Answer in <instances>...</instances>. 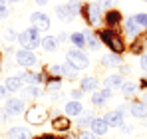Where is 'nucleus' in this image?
I'll return each instance as SVG.
<instances>
[{
	"label": "nucleus",
	"mask_w": 147,
	"mask_h": 139,
	"mask_svg": "<svg viewBox=\"0 0 147 139\" xmlns=\"http://www.w3.org/2000/svg\"><path fill=\"white\" fill-rule=\"evenodd\" d=\"M103 121L109 125V127H121L123 125V111H107L103 115Z\"/></svg>",
	"instance_id": "nucleus-10"
},
{
	"label": "nucleus",
	"mask_w": 147,
	"mask_h": 139,
	"mask_svg": "<svg viewBox=\"0 0 147 139\" xmlns=\"http://www.w3.org/2000/svg\"><path fill=\"white\" fill-rule=\"evenodd\" d=\"M82 95V90H76V92H72V97H76V101H78V97Z\"/></svg>",
	"instance_id": "nucleus-39"
},
{
	"label": "nucleus",
	"mask_w": 147,
	"mask_h": 139,
	"mask_svg": "<svg viewBox=\"0 0 147 139\" xmlns=\"http://www.w3.org/2000/svg\"><path fill=\"white\" fill-rule=\"evenodd\" d=\"M4 88L8 90V93L18 92V90L22 88V80H20L18 76H10V78H6V82H4Z\"/></svg>",
	"instance_id": "nucleus-14"
},
{
	"label": "nucleus",
	"mask_w": 147,
	"mask_h": 139,
	"mask_svg": "<svg viewBox=\"0 0 147 139\" xmlns=\"http://www.w3.org/2000/svg\"><path fill=\"white\" fill-rule=\"evenodd\" d=\"M141 68H143V70L147 72V54L143 56V58H141Z\"/></svg>",
	"instance_id": "nucleus-37"
},
{
	"label": "nucleus",
	"mask_w": 147,
	"mask_h": 139,
	"mask_svg": "<svg viewBox=\"0 0 147 139\" xmlns=\"http://www.w3.org/2000/svg\"><path fill=\"white\" fill-rule=\"evenodd\" d=\"M70 40L74 42V46H76V48L86 46V36H84V34H78V32H76V34H72V36H70Z\"/></svg>",
	"instance_id": "nucleus-30"
},
{
	"label": "nucleus",
	"mask_w": 147,
	"mask_h": 139,
	"mask_svg": "<svg viewBox=\"0 0 147 139\" xmlns=\"http://www.w3.org/2000/svg\"><path fill=\"white\" fill-rule=\"evenodd\" d=\"M18 42L24 50H36V48L42 46V38H40V32L36 28H26L24 32L18 34Z\"/></svg>",
	"instance_id": "nucleus-1"
},
{
	"label": "nucleus",
	"mask_w": 147,
	"mask_h": 139,
	"mask_svg": "<svg viewBox=\"0 0 147 139\" xmlns=\"http://www.w3.org/2000/svg\"><path fill=\"white\" fill-rule=\"evenodd\" d=\"M107 123L103 121V117H94V121H92V125H90V129H92V133L94 135H105L107 133Z\"/></svg>",
	"instance_id": "nucleus-11"
},
{
	"label": "nucleus",
	"mask_w": 147,
	"mask_h": 139,
	"mask_svg": "<svg viewBox=\"0 0 147 139\" xmlns=\"http://www.w3.org/2000/svg\"><path fill=\"white\" fill-rule=\"evenodd\" d=\"M54 129H58V131H68V129H70V119H68V117H56V119H54Z\"/></svg>",
	"instance_id": "nucleus-22"
},
{
	"label": "nucleus",
	"mask_w": 147,
	"mask_h": 139,
	"mask_svg": "<svg viewBox=\"0 0 147 139\" xmlns=\"http://www.w3.org/2000/svg\"><path fill=\"white\" fill-rule=\"evenodd\" d=\"M137 32H139L137 24L133 22L131 18H127V20H125V34H127L129 38H135V36H137Z\"/></svg>",
	"instance_id": "nucleus-23"
},
{
	"label": "nucleus",
	"mask_w": 147,
	"mask_h": 139,
	"mask_svg": "<svg viewBox=\"0 0 147 139\" xmlns=\"http://www.w3.org/2000/svg\"><path fill=\"white\" fill-rule=\"evenodd\" d=\"M16 62H18V66H24V68H32V66H36V62H38V58H36V54L32 52V50H18L16 52Z\"/></svg>",
	"instance_id": "nucleus-6"
},
{
	"label": "nucleus",
	"mask_w": 147,
	"mask_h": 139,
	"mask_svg": "<svg viewBox=\"0 0 147 139\" xmlns=\"http://www.w3.org/2000/svg\"><path fill=\"white\" fill-rule=\"evenodd\" d=\"M56 12H58V16H60L62 20L70 22V20H74V16L80 12V2H78V0H72V2H68V4H62V6L56 8Z\"/></svg>",
	"instance_id": "nucleus-4"
},
{
	"label": "nucleus",
	"mask_w": 147,
	"mask_h": 139,
	"mask_svg": "<svg viewBox=\"0 0 147 139\" xmlns=\"http://www.w3.org/2000/svg\"><path fill=\"white\" fill-rule=\"evenodd\" d=\"M84 12H86V20L90 22V26H98V24L101 22V6H99V4L90 2Z\"/></svg>",
	"instance_id": "nucleus-5"
},
{
	"label": "nucleus",
	"mask_w": 147,
	"mask_h": 139,
	"mask_svg": "<svg viewBox=\"0 0 147 139\" xmlns=\"http://www.w3.org/2000/svg\"><path fill=\"white\" fill-rule=\"evenodd\" d=\"M92 121H94V115L86 113L84 117H80V119H78V125H80V127H86V125H92Z\"/></svg>",
	"instance_id": "nucleus-33"
},
{
	"label": "nucleus",
	"mask_w": 147,
	"mask_h": 139,
	"mask_svg": "<svg viewBox=\"0 0 147 139\" xmlns=\"http://www.w3.org/2000/svg\"><path fill=\"white\" fill-rule=\"evenodd\" d=\"M135 92H137V86H135L133 82H125V84L121 86V93H123V95H127V97L133 95Z\"/></svg>",
	"instance_id": "nucleus-28"
},
{
	"label": "nucleus",
	"mask_w": 147,
	"mask_h": 139,
	"mask_svg": "<svg viewBox=\"0 0 147 139\" xmlns=\"http://www.w3.org/2000/svg\"><path fill=\"white\" fill-rule=\"evenodd\" d=\"M60 90H62V82L60 80H50L48 86H46V92H50V93H60Z\"/></svg>",
	"instance_id": "nucleus-27"
},
{
	"label": "nucleus",
	"mask_w": 147,
	"mask_h": 139,
	"mask_svg": "<svg viewBox=\"0 0 147 139\" xmlns=\"http://www.w3.org/2000/svg\"><path fill=\"white\" fill-rule=\"evenodd\" d=\"M82 111H84V107H82V103L80 101H70V103H66V113L68 115H74V117H78V115H82Z\"/></svg>",
	"instance_id": "nucleus-18"
},
{
	"label": "nucleus",
	"mask_w": 147,
	"mask_h": 139,
	"mask_svg": "<svg viewBox=\"0 0 147 139\" xmlns=\"http://www.w3.org/2000/svg\"><path fill=\"white\" fill-rule=\"evenodd\" d=\"M109 95H111V90H107V88H103V90H99V92H94L92 103H94V105H103V103L109 99Z\"/></svg>",
	"instance_id": "nucleus-13"
},
{
	"label": "nucleus",
	"mask_w": 147,
	"mask_h": 139,
	"mask_svg": "<svg viewBox=\"0 0 147 139\" xmlns=\"http://www.w3.org/2000/svg\"><path fill=\"white\" fill-rule=\"evenodd\" d=\"M131 20L137 24V28H139V30L147 28V14H145V12H141V14H135V16H131Z\"/></svg>",
	"instance_id": "nucleus-26"
},
{
	"label": "nucleus",
	"mask_w": 147,
	"mask_h": 139,
	"mask_svg": "<svg viewBox=\"0 0 147 139\" xmlns=\"http://www.w3.org/2000/svg\"><path fill=\"white\" fill-rule=\"evenodd\" d=\"M123 84H125V82H123V78L119 74H111V76H107L105 82H103V86H105L107 90H121Z\"/></svg>",
	"instance_id": "nucleus-12"
},
{
	"label": "nucleus",
	"mask_w": 147,
	"mask_h": 139,
	"mask_svg": "<svg viewBox=\"0 0 147 139\" xmlns=\"http://www.w3.org/2000/svg\"><path fill=\"white\" fill-rule=\"evenodd\" d=\"M105 22L109 24V26H115V24L121 22V14H119L117 10H109V12L105 14Z\"/></svg>",
	"instance_id": "nucleus-24"
},
{
	"label": "nucleus",
	"mask_w": 147,
	"mask_h": 139,
	"mask_svg": "<svg viewBox=\"0 0 147 139\" xmlns=\"http://www.w3.org/2000/svg\"><path fill=\"white\" fill-rule=\"evenodd\" d=\"M98 90V80L94 76H86L82 80V92H96Z\"/></svg>",
	"instance_id": "nucleus-17"
},
{
	"label": "nucleus",
	"mask_w": 147,
	"mask_h": 139,
	"mask_svg": "<svg viewBox=\"0 0 147 139\" xmlns=\"http://www.w3.org/2000/svg\"><path fill=\"white\" fill-rule=\"evenodd\" d=\"M4 111H6V115H20V113H24V99L8 97L6 105H4Z\"/></svg>",
	"instance_id": "nucleus-7"
},
{
	"label": "nucleus",
	"mask_w": 147,
	"mask_h": 139,
	"mask_svg": "<svg viewBox=\"0 0 147 139\" xmlns=\"http://www.w3.org/2000/svg\"><path fill=\"white\" fill-rule=\"evenodd\" d=\"M6 95H8V90L4 86H0V97H6Z\"/></svg>",
	"instance_id": "nucleus-38"
},
{
	"label": "nucleus",
	"mask_w": 147,
	"mask_h": 139,
	"mask_svg": "<svg viewBox=\"0 0 147 139\" xmlns=\"http://www.w3.org/2000/svg\"><path fill=\"white\" fill-rule=\"evenodd\" d=\"M101 62L105 66H119L121 64V58H119V54H107V56L101 58Z\"/></svg>",
	"instance_id": "nucleus-25"
},
{
	"label": "nucleus",
	"mask_w": 147,
	"mask_h": 139,
	"mask_svg": "<svg viewBox=\"0 0 147 139\" xmlns=\"http://www.w3.org/2000/svg\"><path fill=\"white\" fill-rule=\"evenodd\" d=\"M78 139H96V135H94L92 131H82V133L78 135Z\"/></svg>",
	"instance_id": "nucleus-34"
},
{
	"label": "nucleus",
	"mask_w": 147,
	"mask_h": 139,
	"mask_svg": "<svg viewBox=\"0 0 147 139\" xmlns=\"http://www.w3.org/2000/svg\"><path fill=\"white\" fill-rule=\"evenodd\" d=\"M42 93V90L38 86H26L24 88V97H38Z\"/></svg>",
	"instance_id": "nucleus-29"
},
{
	"label": "nucleus",
	"mask_w": 147,
	"mask_h": 139,
	"mask_svg": "<svg viewBox=\"0 0 147 139\" xmlns=\"http://www.w3.org/2000/svg\"><path fill=\"white\" fill-rule=\"evenodd\" d=\"M46 109L44 107H40V105H36V107H32L28 113H26V119H28V123H34V125H38V123H42V121H46Z\"/></svg>",
	"instance_id": "nucleus-9"
},
{
	"label": "nucleus",
	"mask_w": 147,
	"mask_h": 139,
	"mask_svg": "<svg viewBox=\"0 0 147 139\" xmlns=\"http://www.w3.org/2000/svg\"><path fill=\"white\" fill-rule=\"evenodd\" d=\"M78 74H80V70L72 66L70 62H66V64H62V76H66V78H78Z\"/></svg>",
	"instance_id": "nucleus-20"
},
{
	"label": "nucleus",
	"mask_w": 147,
	"mask_h": 139,
	"mask_svg": "<svg viewBox=\"0 0 147 139\" xmlns=\"http://www.w3.org/2000/svg\"><path fill=\"white\" fill-rule=\"evenodd\" d=\"M6 137L8 139H30V133H28L26 127H12V129H8Z\"/></svg>",
	"instance_id": "nucleus-15"
},
{
	"label": "nucleus",
	"mask_w": 147,
	"mask_h": 139,
	"mask_svg": "<svg viewBox=\"0 0 147 139\" xmlns=\"http://www.w3.org/2000/svg\"><path fill=\"white\" fill-rule=\"evenodd\" d=\"M66 58H68V62L76 66L78 70H86L90 66V60H88V56L80 50V48H76V50H68V54H66Z\"/></svg>",
	"instance_id": "nucleus-3"
},
{
	"label": "nucleus",
	"mask_w": 147,
	"mask_h": 139,
	"mask_svg": "<svg viewBox=\"0 0 147 139\" xmlns=\"http://www.w3.org/2000/svg\"><path fill=\"white\" fill-rule=\"evenodd\" d=\"M129 111H131V115H133V117H139V119L147 115L145 103H139V101H133V103L129 105Z\"/></svg>",
	"instance_id": "nucleus-16"
},
{
	"label": "nucleus",
	"mask_w": 147,
	"mask_h": 139,
	"mask_svg": "<svg viewBox=\"0 0 147 139\" xmlns=\"http://www.w3.org/2000/svg\"><path fill=\"white\" fill-rule=\"evenodd\" d=\"M8 14H10V6H8V2H6V0H0V20L8 18Z\"/></svg>",
	"instance_id": "nucleus-31"
},
{
	"label": "nucleus",
	"mask_w": 147,
	"mask_h": 139,
	"mask_svg": "<svg viewBox=\"0 0 147 139\" xmlns=\"http://www.w3.org/2000/svg\"><path fill=\"white\" fill-rule=\"evenodd\" d=\"M98 36H99L101 42L107 44V48L111 50V54H121L123 52V40L113 32V30H101Z\"/></svg>",
	"instance_id": "nucleus-2"
},
{
	"label": "nucleus",
	"mask_w": 147,
	"mask_h": 139,
	"mask_svg": "<svg viewBox=\"0 0 147 139\" xmlns=\"http://www.w3.org/2000/svg\"><path fill=\"white\" fill-rule=\"evenodd\" d=\"M30 24H32V28H36L38 32H46L50 28V18H48V14H44V12H34V14L30 16Z\"/></svg>",
	"instance_id": "nucleus-8"
},
{
	"label": "nucleus",
	"mask_w": 147,
	"mask_h": 139,
	"mask_svg": "<svg viewBox=\"0 0 147 139\" xmlns=\"http://www.w3.org/2000/svg\"><path fill=\"white\" fill-rule=\"evenodd\" d=\"M36 4H48V0H34Z\"/></svg>",
	"instance_id": "nucleus-40"
},
{
	"label": "nucleus",
	"mask_w": 147,
	"mask_h": 139,
	"mask_svg": "<svg viewBox=\"0 0 147 139\" xmlns=\"http://www.w3.org/2000/svg\"><path fill=\"white\" fill-rule=\"evenodd\" d=\"M82 34L86 36V44H88V46L92 48V50H98V46H99V40H98V36H96V34H92L90 30H84Z\"/></svg>",
	"instance_id": "nucleus-21"
},
{
	"label": "nucleus",
	"mask_w": 147,
	"mask_h": 139,
	"mask_svg": "<svg viewBox=\"0 0 147 139\" xmlns=\"http://www.w3.org/2000/svg\"><path fill=\"white\" fill-rule=\"evenodd\" d=\"M113 2H115V0H103V2H101V6H103V8H111V6H113Z\"/></svg>",
	"instance_id": "nucleus-36"
},
{
	"label": "nucleus",
	"mask_w": 147,
	"mask_h": 139,
	"mask_svg": "<svg viewBox=\"0 0 147 139\" xmlns=\"http://www.w3.org/2000/svg\"><path fill=\"white\" fill-rule=\"evenodd\" d=\"M58 38H54V36H46V38H42V48L46 50V52H56L58 50Z\"/></svg>",
	"instance_id": "nucleus-19"
},
{
	"label": "nucleus",
	"mask_w": 147,
	"mask_h": 139,
	"mask_svg": "<svg viewBox=\"0 0 147 139\" xmlns=\"http://www.w3.org/2000/svg\"><path fill=\"white\" fill-rule=\"evenodd\" d=\"M50 72H52V74H58V76H62V66H52V68H50Z\"/></svg>",
	"instance_id": "nucleus-35"
},
{
	"label": "nucleus",
	"mask_w": 147,
	"mask_h": 139,
	"mask_svg": "<svg viewBox=\"0 0 147 139\" xmlns=\"http://www.w3.org/2000/svg\"><path fill=\"white\" fill-rule=\"evenodd\" d=\"M4 40H6V42H14V40H18V34H16L12 28H6V30H4Z\"/></svg>",
	"instance_id": "nucleus-32"
}]
</instances>
